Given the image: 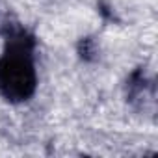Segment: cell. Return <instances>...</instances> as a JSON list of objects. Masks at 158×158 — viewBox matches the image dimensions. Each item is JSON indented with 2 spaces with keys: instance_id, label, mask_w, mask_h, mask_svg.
Masks as SVG:
<instances>
[{
  "instance_id": "cell-1",
  "label": "cell",
  "mask_w": 158,
  "mask_h": 158,
  "mask_svg": "<svg viewBox=\"0 0 158 158\" xmlns=\"http://www.w3.org/2000/svg\"><path fill=\"white\" fill-rule=\"evenodd\" d=\"M35 88L34 39L23 30H15L8 35L0 56V95L10 102H23L35 93Z\"/></svg>"
}]
</instances>
